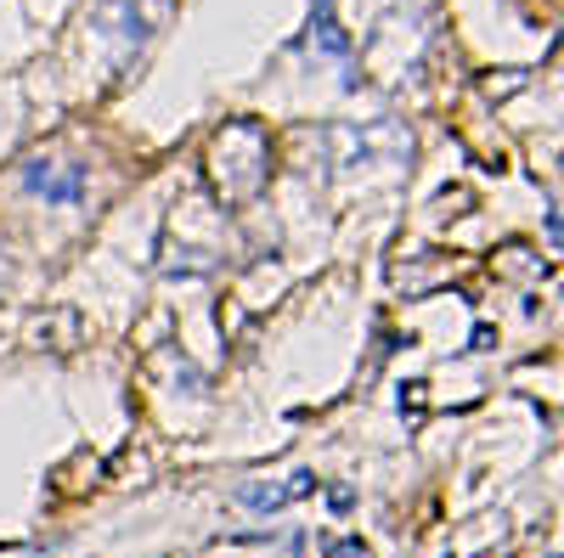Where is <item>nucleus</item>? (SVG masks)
<instances>
[{
	"label": "nucleus",
	"instance_id": "1",
	"mask_svg": "<svg viewBox=\"0 0 564 558\" xmlns=\"http://www.w3.org/2000/svg\"><path fill=\"white\" fill-rule=\"evenodd\" d=\"M311 491H316V480L311 474H294V480H282V485H243L238 502L243 507H260V514H276V507H289V502H300Z\"/></svg>",
	"mask_w": 564,
	"mask_h": 558
},
{
	"label": "nucleus",
	"instance_id": "2",
	"mask_svg": "<svg viewBox=\"0 0 564 558\" xmlns=\"http://www.w3.org/2000/svg\"><path fill=\"white\" fill-rule=\"evenodd\" d=\"M23 180H29V193H45L52 204H74V198H79V186H85L79 169H57V164H29Z\"/></svg>",
	"mask_w": 564,
	"mask_h": 558
}]
</instances>
